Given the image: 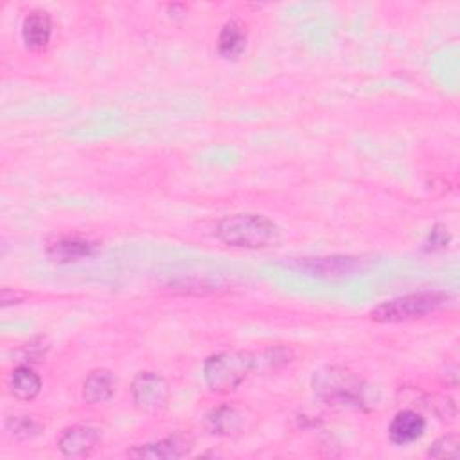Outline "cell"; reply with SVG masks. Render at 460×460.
Instances as JSON below:
<instances>
[{"label":"cell","mask_w":460,"mask_h":460,"mask_svg":"<svg viewBox=\"0 0 460 460\" xmlns=\"http://www.w3.org/2000/svg\"><path fill=\"white\" fill-rule=\"evenodd\" d=\"M449 241H451V236H449L447 229L442 227V225H435V227L430 230V234H428L424 245H426V250L435 252V250L446 248V247L449 245Z\"/></svg>","instance_id":"cell-18"},{"label":"cell","mask_w":460,"mask_h":460,"mask_svg":"<svg viewBox=\"0 0 460 460\" xmlns=\"http://www.w3.org/2000/svg\"><path fill=\"white\" fill-rule=\"evenodd\" d=\"M113 390H115V381L112 372L105 369H97V371H92L83 383V399L90 405L105 403L113 396Z\"/></svg>","instance_id":"cell-13"},{"label":"cell","mask_w":460,"mask_h":460,"mask_svg":"<svg viewBox=\"0 0 460 460\" xmlns=\"http://www.w3.org/2000/svg\"><path fill=\"white\" fill-rule=\"evenodd\" d=\"M42 390V378L31 367H17L10 374V392L21 401H33Z\"/></svg>","instance_id":"cell-14"},{"label":"cell","mask_w":460,"mask_h":460,"mask_svg":"<svg viewBox=\"0 0 460 460\" xmlns=\"http://www.w3.org/2000/svg\"><path fill=\"white\" fill-rule=\"evenodd\" d=\"M191 446L189 440L184 439L182 435H175V437H168L157 442H147L142 446H137L133 449L128 451L130 456L135 458H149V460H175V458H182L189 453Z\"/></svg>","instance_id":"cell-7"},{"label":"cell","mask_w":460,"mask_h":460,"mask_svg":"<svg viewBox=\"0 0 460 460\" xmlns=\"http://www.w3.org/2000/svg\"><path fill=\"white\" fill-rule=\"evenodd\" d=\"M449 295L444 291H419L390 298L371 312V319L380 324H399L424 319L447 304Z\"/></svg>","instance_id":"cell-3"},{"label":"cell","mask_w":460,"mask_h":460,"mask_svg":"<svg viewBox=\"0 0 460 460\" xmlns=\"http://www.w3.org/2000/svg\"><path fill=\"white\" fill-rule=\"evenodd\" d=\"M315 396L331 406L364 408L369 401V385L346 367H326L314 376Z\"/></svg>","instance_id":"cell-1"},{"label":"cell","mask_w":460,"mask_h":460,"mask_svg":"<svg viewBox=\"0 0 460 460\" xmlns=\"http://www.w3.org/2000/svg\"><path fill=\"white\" fill-rule=\"evenodd\" d=\"M6 430L13 437L29 439V437H35L40 431V424L28 415H17V417H10L6 421Z\"/></svg>","instance_id":"cell-16"},{"label":"cell","mask_w":460,"mask_h":460,"mask_svg":"<svg viewBox=\"0 0 460 460\" xmlns=\"http://www.w3.org/2000/svg\"><path fill=\"white\" fill-rule=\"evenodd\" d=\"M96 245L79 238H60L49 245L47 255L56 263H74L94 255Z\"/></svg>","instance_id":"cell-12"},{"label":"cell","mask_w":460,"mask_h":460,"mask_svg":"<svg viewBox=\"0 0 460 460\" xmlns=\"http://www.w3.org/2000/svg\"><path fill=\"white\" fill-rule=\"evenodd\" d=\"M426 431V419L414 410H401L394 415L389 426V439L396 446H408L417 442Z\"/></svg>","instance_id":"cell-8"},{"label":"cell","mask_w":460,"mask_h":460,"mask_svg":"<svg viewBox=\"0 0 460 460\" xmlns=\"http://www.w3.org/2000/svg\"><path fill=\"white\" fill-rule=\"evenodd\" d=\"M216 238L229 247L259 250L279 241V227L261 214H232L216 225Z\"/></svg>","instance_id":"cell-2"},{"label":"cell","mask_w":460,"mask_h":460,"mask_svg":"<svg viewBox=\"0 0 460 460\" xmlns=\"http://www.w3.org/2000/svg\"><path fill=\"white\" fill-rule=\"evenodd\" d=\"M243 414L234 406H218L204 419L205 430L218 437H234L243 431Z\"/></svg>","instance_id":"cell-10"},{"label":"cell","mask_w":460,"mask_h":460,"mask_svg":"<svg viewBox=\"0 0 460 460\" xmlns=\"http://www.w3.org/2000/svg\"><path fill=\"white\" fill-rule=\"evenodd\" d=\"M133 405L149 415L163 412L170 403V385L155 372H138L131 381Z\"/></svg>","instance_id":"cell-5"},{"label":"cell","mask_w":460,"mask_h":460,"mask_svg":"<svg viewBox=\"0 0 460 460\" xmlns=\"http://www.w3.org/2000/svg\"><path fill=\"white\" fill-rule=\"evenodd\" d=\"M101 444V435L92 426L76 424L62 431L58 439V447L65 456L81 458L90 456Z\"/></svg>","instance_id":"cell-6"},{"label":"cell","mask_w":460,"mask_h":460,"mask_svg":"<svg viewBox=\"0 0 460 460\" xmlns=\"http://www.w3.org/2000/svg\"><path fill=\"white\" fill-rule=\"evenodd\" d=\"M255 371V356L250 353H218L205 360L204 380L211 392H234L248 374Z\"/></svg>","instance_id":"cell-4"},{"label":"cell","mask_w":460,"mask_h":460,"mask_svg":"<svg viewBox=\"0 0 460 460\" xmlns=\"http://www.w3.org/2000/svg\"><path fill=\"white\" fill-rule=\"evenodd\" d=\"M426 455L431 458H456L458 456V437L455 433H449V435L437 439L430 446Z\"/></svg>","instance_id":"cell-17"},{"label":"cell","mask_w":460,"mask_h":460,"mask_svg":"<svg viewBox=\"0 0 460 460\" xmlns=\"http://www.w3.org/2000/svg\"><path fill=\"white\" fill-rule=\"evenodd\" d=\"M298 268L319 277H344L358 272L362 263L356 257H319L302 261Z\"/></svg>","instance_id":"cell-9"},{"label":"cell","mask_w":460,"mask_h":460,"mask_svg":"<svg viewBox=\"0 0 460 460\" xmlns=\"http://www.w3.org/2000/svg\"><path fill=\"white\" fill-rule=\"evenodd\" d=\"M53 33L51 17L46 12H31L22 24V38L28 49L42 51L47 47Z\"/></svg>","instance_id":"cell-11"},{"label":"cell","mask_w":460,"mask_h":460,"mask_svg":"<svg viewBox=\"0 0 460 460\" xmlns=\"http://www.w3.org/2000/svg\"><path fill=\"white\" fill-rule=\"evenodd\" d=\"M245 47H247L245 28L236 21L227 22L218 38V53L227 60H236L241 56Z\"/></svg>","instance_id":"cell-15"}]
</instances>
